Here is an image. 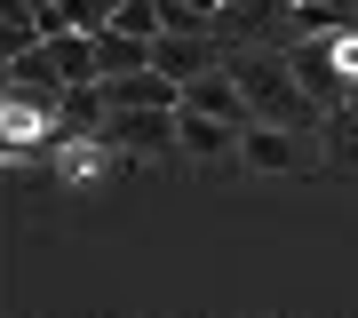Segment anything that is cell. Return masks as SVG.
<instances>
[{"instance_id":"8fae6325","label":"cell","mask_w":358,"mask_h":318,"mask_svg":"<svg viewBox=\"0 0 358 318\" xmlns=\"http://www.w3.org/2000/svg\"><path fill=\"white\" fill-rule=\"evenodd\" d=\"M103 32H128V40H159V32H167V24H159V0H120Z\"/></svg>"},{"instance_id":"7c38bea8","label":"cell","mask_w":358,"mask_h":318,"mask_svg":"<svg viewBox=\"0 0 358 318\" xmlns=\"http://www.w3.org/2000/svg\"><path fill=\"white\" fill-rule=\"evenodd\" d=\"M24 8H32V16H48V8H56V0H24Z\"/></svg>"},{"instance_id":"3957f363","label":"cell","mask_w":358,"mask_h":318,"mask_svg":"<svg viewBox=\"0 0 358 318\" xmlns=\"http://www.w3.org/2000/svg\"><path fill=\"white\" fill-rule=\"evenodd\" d=\"M96 143L120 152V159H136V152H176V112H112Z\"/></svg>"},{"instance_id":"ba28073f","label":"cell","mask_w":358,"mask_h":318,"mask_svg":"<svg viewBox=\"0 0 358 318\" xmlns=\"http://www.w3.org/2000/svg\"><path fill=\"white\" fill-rule=\"evenodd\" d=\"M48 48H56V72H64V88H96V80H103V64H96V32H56Z\"/></svg>"},{"instance_id":"7a4b0ae2","label":"cell","mask_w":358,"mask_h":318,"mask_svg":"<svg viewBox=\"0 0 358 318\" xmlns=\"http://www.w3.org/2000/svg\"><path fill=\"white\" fill-rule=\"evenodd\" d=\"M223 40L215 32H159L152 40V72H167V80H176V88H183V80H199V72H223Z\"/></svg>"},{"instance_id":"277c9868","label":"cell","mask_w":358,"mask_h":318,"mask_svg":"<svg viewBox=\"0 0 358 318\" xmlns=\"http://www.w3.org/2000/svg\"><path fill=\"white\" fill-rule=\"evenodd\" d=\"M183 112H199V120H223V127H255V112H247V88L231 80V64H223V72H199V80H183Z\"/></svg>"},{"instance_id":"30bf717a","label":"cell","mask_w":358,"mask_h":318,"mask_svg":"<svg viewBox=\"0 0 358 318\" xmlns=\"http://www.w3.org/2000/svg\"><path fill=\"white\" fill-rule=\"evenodd\" d=\"M8 80H16V88H64V72H56V48H48V40H40V48H24V56L8 64Z\"/></svg>"},{"instance_id":"9c48e42d","label":"cell","mask_w":358,"mask_h":318,"mask_svg":"<svg viewBox=\"0 0 358 318\" xmlns=\"http://www.w3.org/2000/svg\"><path fill=\"white\" fill-rule=\"evenodd\" d=\"M96 64H103V80H120V72H152V40H128V32H96Z\"/></svg>"},{"instance_id":"5b68a950","label":"cell","mask_w":358,"mask_h":318,"mask_svg":"<svg viewBox=\"0 0 358 318\" xmlns=\"http://www.w3.org/2000/svg\"><path fill=\"white\" fill-rule=\"evenodd\" d=\"M103 103L112 112H183V88L167 72H120V80H103Z\"/></svg>"},{"instance_id":"6da1fadb","label":"cell","mask_w":358,"mask_h":318,"mask_svg":"<svg viewBox=\"0 0 358 318\" xmlns=\"http://www.w3.org/2000/svg\"><path fill=\"white\" fill-rule=\"evenodd\" d=\"M231 64V80L247 88V112H255L263 127H294V136H310L319 143V127H327V112L303 96V80H294V64H287V48H231L223 56Z\"/></svg>"},{"instance_id":"8992f818","label":"cell","mask_w":358,"mask_h":318,"mask_svg":"<svg viewBox=\"0 0 358 318\" xmlns=\"http://www.w3.org/2000/svg\"><path fill=\"white\" fill-rule=\"evenodd\" d=\"M303 143L310 136H294V127H247V136H239V159L247 167H263V175H287V167H303Z\"/></svg>"},{"instance_id":"52a82bcc","label":"cell","mask_w":358,"mask_h":318,"mask_svg":"<svg viewBox=\"0 0 358 318\" xmlns=\"http://www.w3.org/2000/svg\"><path fill=\"white\" fill-rule=\"evenodd\" d=\"M239 136H247V127H223V120H199V112H176V152H192V159H239Z\"/></svg>"}]
</instances>
